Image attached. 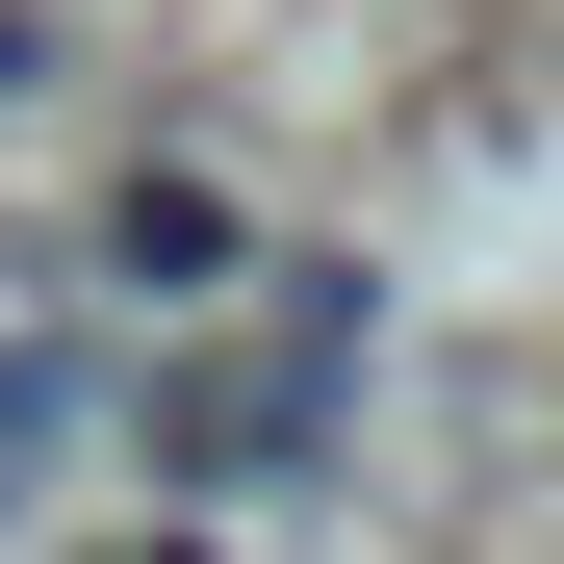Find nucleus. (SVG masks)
<instances>
[{
	"label": "nucleus",
	"instance_id": "nucleus-2",
	"mask_svg": "<svg viewBox=\"0 0 564 564\" xmlns=\"http://www.w3.org/2000/svg\"><path fill=\"white\" fill-rule=\"evenodd\" d=\"M231 257H257V231H231V180H129V206H104V282H154V308H206Z\"/></svg>",
	"mask_w": 564,
	"mask_h": 564
},
{
	"label": "nucleus",
	"instance_id": "nucleus-1",
	"mask_svg": "<svg viewBox=\"0 0 564 564\" xmlns=\"http://www.w3.org/2000/svg\"><path fill=\"white\" fill-rule=\"evenodd\" d=\"M154 462H180V488H257V462H308V386H282V359H231V386H154Z\"/></svg>",
	"mask_w": 564,
	"mask_h": 564
}]
</instances>
